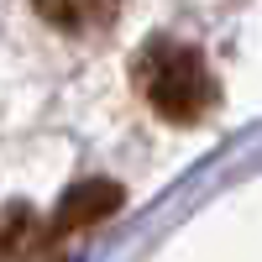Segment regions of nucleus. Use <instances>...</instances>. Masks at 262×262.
<instances>
[{"label": "nucleus", "instance_id": "3", "mask_svg": "<svg viewBox=\"0 0 262 262\" xmlns=\"http://www.w3.org/2000/svg\"><path fill=\"white\" fill-rule=\"evenodd\" d=\"M121 184H111V179H84V184H74L69 194L58 200V210H53V231L69 242V236H79V231H90V226H100V221H111V215L121 210Z\"/></svg>", "mask_w": 262, "mask_h": 262}, {"label": "nucleus", "instance_id": "1", "mask_svg": "<svg viewBox=\"0 0 262 262\" xmlns=\"http://www.w3.org/2000/svg\"><path fill=\"white\" fill-rule=\"evenodd\" d=\"M131 79H137L142 100L173 126H194L215 111L221 100V84H215L210 63L200 58V48L173 37H152L147 48L131 58Z\"/></svg>", "mask_w": 262, "mask_h": 262}, {"label": "nucleus", "instance_id": "4", "mask_svg": "<svg viewBox=\"0 0 262 262\" xmlns=\"http://www.w3.org/2000/svg\"><path fill=\"white\" fill-rule=\"evenodd\" d=\"M32 6H37V16L48 21V27L84 37V32H100V27H111L121 0H32Z\"/></svg>", "mask_w": 262, "mask_h": 262}, {"label": "nucleus", "instance_id": "2", "mask_svg": "<svg viewBox=\"0 0 262 262\" xmlns=\"http://www.w3.org/2000/svg\"><path fill=\"white\" fill-rule=\"evenodd\" d=\"M58 247H63V236L37 210L27 205L0 210V262H58Z\"/></svg>", "mask_w": 262, "mask_h": 262}]
</instances>
